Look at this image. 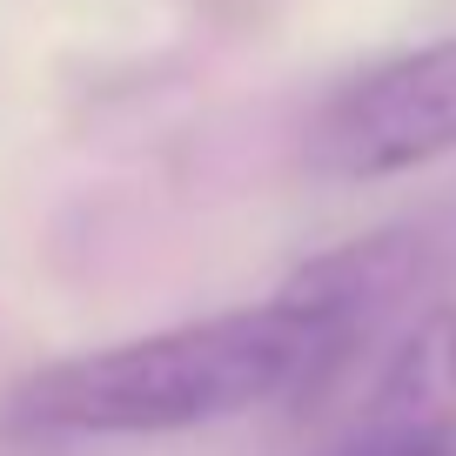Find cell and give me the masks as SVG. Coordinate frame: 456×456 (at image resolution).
<instances>
[{"mask_svg":"<svg viewBox=\"0 0 456 456\" xmlns=\"http://www.w3.org/2000/svg\"><path fill=\"white\" fill-rule=\"evenodd\" d=\"M349 362V342L322 315L269 296L28 370L7 389V423L41 436H182L282 396H315Z\"/></svg>","mask_w":456,"mask_h":456,"instance_id":"6da1fadb","label":"cell"},{"mask_svg":"<svg viewBox=\"0 0 456 456\" xmlns=\"http://www.w3.org/2000/svg\"><path fill=\"white\" fill-rule=\"evenodd\" d=\"M456 155V34L349 74L315 108L302 161L322 182H396Z\"/></svg>","mask_w":456,"mask_h":456,"instance_id":"7a4b0ae2","label":"cell"},{"mask_svg":"<svg viewBox=\"0 0 456 456\" xmlns=\"http://www.w3.org/2000/svg\"><path fill=\"white\" fill-rule=\"evenodd\" d=\"M429 275H436V235L416 222H396V228H376V235H356V242L302 262L282 282V296H296L309 315H322L349 342V356H362V342L389 315L410 309L429 289Z\"/></svg>","mask_w":456,"mask_h":456,"instance_id":"3957f363","label":"cell"},{"mask_svg":"<svg viewBox=\"0 0 456 456\" xmlns=\"http://www.w3.org/2000/svg\"><path fill=\"white\" fill-rule=\"evenodd\" d=\"M436 423H456V315L450 309H429L403 329L356 410V429H376V436L436 429Z\"/></svg>","mask_w":456,"mask_h":456,"instance_id":"277c9868","label":"cell"},{"mask_svg":"<svg viewBox=\"0 0 456 456\" xmlns=\"http://www.w3.org/2000/svg\"><path fill=\"white\" fill-rule=\"evenodd\" d=\"M329 456H456V423L436 429H403V436H376V429H349Z\"/></svg>","mask_w":456,"mask_h":456,"instance_id":"5b68a950","label":"cell"}]
</instances>
